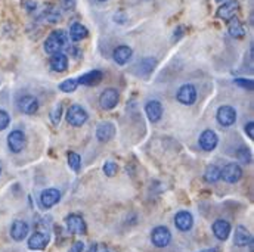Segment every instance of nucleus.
<instances>
[{
  "mask_svg": "<svg viewBox=\"0 0 254 252\" xmlns=\"http://www.w3.org/2000/svg\"><path fill=\"white\" fill-rule=\"evenodd\" d=\"M28 230H30V227L25 221L15 220L10 226V238L16 242H21L28 236Z\"/></svg>",
  "mask_w": 254,
  "mask_h": 252,
  "instance_id": "15",
  "label": "nucleus"
},
{
  "mask_svg": "<svg viewBox=\"0 0 254 252\" xmlns=\"http://www.w3.org/2000/svg\"><path fill=\"white\" fill-rule=\"evenodd\" d=\"M131 55H133V50L128 48V46H119V48H116L114 49V52H113V59H114V62L119 63V65H126L128 61H130V58H131Z\"/></svg>",
  "mask_w": 254,
  "mask_h": 252,
  "instance_id": "22",
  "label": "nucleus"
},
{
  "mask_svg": "<svg viewBox=\"0 0 254 252\" xmlns=\"http://www.w3.org/2000/svg\"><path fill=\"white\" fill-rule=\"evenodd\" d=\"M102 77H104V74L99 69H93L90 72H86L80 78H77V81H78V84H83V86H96L101 83Z\"/></svg>",
  "mask_w": 254,
  "mask_h": 252,
  "instance_id": "23",
  "label": "nucleus"
},
{
  "mask_svg": "<svg viewBox=\"0 0 254 252\" xmlns=\"http://www.w3.org/2000/svg\"><path fill=\"white\" fill-rule=\"evenodd\" d=\"M96 1H107V0H96Z\"/></svg>",
  "mask_w": 254,
  "mask_h": 252,
  "instance_id": "43",
  "label": "nucleus"
},
{
  "mask_svg": "<svg viewBox=\"0 0 254 252\" xmlns=\"http://www.w3.org/2000/svg\"><path fill=\"white\" fill-rule=\"evenodd\" d=\"M75 6H77V0H61V7L66 12L74 10Z\"/></svg>",
  "mask_w": 254,
  "mask_h": 252,
  "instance_id": "36",
  "label": "nucleus"
},
{
  "mask_svg": "<svg viewBox=\"0 0 254 252\" xmlns=\"http://www.w3.org/2000/svg\"><path fill=\"white\" fill-rule=\"evenodd\" d=\"M68 165L72 171H80V167H81V158L78 153L75 152H69L68 153Z\"/></svg>",
  "mask_w": 254,
  "mask_h": 252,
  "instance_id": "29",
  "label": "nucleus"
},
{
  "mask_svg": "<svg viewBox=\"0 0 254 252\" xmlns=\"http://www.w3.org/2000/svg\"><path fill=\"white\" fill-rule=\"evenodd\" d=\"M238 159L244 164H250L252 162V155H250V151L247 148H241L238 151Z\"/></svg>",
  "mask_w": 254,
  "mask_h": 252,
  "instance_id": "32",
  "label": "nucleus"
},
{
  "mask_svg": "<svg viewBox=\"0 0 254 252\" xmlns=\"http://www.w3.org/2000/svg\"><path fill=\"white\" fill-rule=\"evenodd\" d=\"M87 252H114V251H113V250H110V248H108L107 245H104V244H92Z\"/></svg>",
  "mask_w": 254,
  "mask_h": 252,
  "instance_id": "35",
  "label": "nucleus"
},
{
  "mask_svg": "<svg viewBox=\"0 0 254 252\" xmlns=\"http://www.w3.org/2000/svg\"><path fill=\"white\" fill-rule=\"evenodd\" d=\"M238 10H240V1H238V0H225V1L219 6V9H217V12H216V16H217L219 19L229 21V19H232V18L237 15Z\"/></svg>",
  "mask_w": 254,
  "mask_h": 252,
  "instance_id": "6",
  "label": "nucleus"
},
{
  "mask_svg": "<svg viewBox=\"0 0 254 252\" xmlns=\"http://www.w3.org/2000/svg\"><path fill=\"white\" fill-rule=\"evenodd\" d=\"M83 248H84V244L83 242H74L68 252H83Z\"/></svg>",
  "mask_w": 254,
  "mask_h": 252,
  "instance_id": "39",
  "label": "nucleus"
},
{
  "mask_svg": "<svg viewBox=\"0 0 254 252\" xmlns=\"http://www.w3.org/2000/svg\"><path fill=\"white\" fill-rule=\"evenodd\" d=\"M24 6H25V9H27V12H34L36 9H37V3L34 1V0H27L25 3H24Z\"/></svg>",
  "mask_w": 254,
  "mask_h": 252,
  "instance_id": "37",
  "label": "nucleus"
},
{
  "mask_svg": "<svg viewBox=\"0 0 254 252\" xmlns=\"http://www.w3.org/2000/svg\"><path fill=\"white\" fill-rule=\"evenodd\" d=\"M211 230H213V235H214L219 241H226V239L229 238V235H231L232 227H231L229 221L219 218V220H216V221L213 223Z\"/></svg>",
  "mask_w": 254,
  "mask_h": 252,
  "instance_id": "16",
  "label": "nucleus"
},
{
  "mask_svg": "<svg viewBox=\"0 0 254 252\" xmlns=\"http://www.w3.org/2000/svg\"><path fill=\"white\" fill-rule=\"evenodd\" d=\"M175 224L181 232H188L193 226V217L188 211H179L175 215Z\"/></svg>",
  "mask_w": 254,
  "mask_h": 252,
  "instance_id": "19",
  "label": "nucleus"
},
{
  "mask_svg": "<svg viewBox=\"0 0 254 252\" xmlns=\"http://www.w3.org/2000/svg\"><path fill=\"white\" fill-rule=\"evenodd\" d=\"M184 34H185V27H182V25H181V27H178V30H175L173 40H176V42H178V40H179V39H181Z\"/></svg>",
  "mask_w": 254,
  "mask_h": 252,
  "instance_id": "40",
  "label": "nucleus"
},
{
  "mask_svg": "<svg viewBox=\"0 0 254 252\" xmlns=\"http://www.w3.org/2000/svg\"><path fill=\"white\" fill-rule=\"evenodd\" d=\"M104 174L107 176V177H114L116 174H117V171H119V167H117V164L116 162H113V161H107L105 164H104Z\"/></svg>",
  "mask_w": 254,
  "mask_h": 252,
  "instance_id": "30",
  "label": "nucleus"
},
{
  "mask_svg": "<svg viewBox=\"0 0 254 252\" xmlns=\"http://www.w3.org/2000/svg\"><path fill=\"white\" fill-rule=\"evenodd\" d=\"M65 226H66V230L72 235H86L87 232V226H86V221L81 215L78 214H69L65 217Z\"/></svg>",
  "mask_w": 254,
  "mask_h": 252,
  "instance_id": "2",
  "label": "nucleus"
},
{
  "mask_svg": "<svg viewBox=\"0 0 254 252\" xmlns=\"http://www.w3.org/2000/svg\"><path fill=\"white\" fill-rule=\"evenodd\" d=\"M237 86H240V87H243V89H247V90H253L254 89V83L253 80H247V78H237L235 81H234Z\"/></svg>",
  "mask_w": 254,
  "mask_h": 252,
  "instance_id": "33",
  "label": "nucleus"
},
{
  "mask_svg": "<svg viewBox=\"0 0 254 252\" xmlns=\"http://www.w3.org/2000/svg\"><path fill=\"white\" fill-rule=\"evenodd\" d=\"M89 115L84 108L80 105H71L66 111V121L68 124L72 127H81L87 121Z\"/></svg>",
  "mask_w": 254,
  "mask_h": 252,
  "instance_id": "4",
  "label": "nucleus"
},
{
  "mask_svg": "<svg viewBox=\"0 0 254 252\" xmlns=\"http://www.w3.org/2000/svg\"><path fill=\"white\" fill-rule=\"evenodd\" d=\"M252 241H253V238H252L250 232L247 230V227H244V226H238V227L235 229L234 244H235L237 247H240V248L247 247Z\"/></svg>",
  "mask_w": 254,
  "mask_h": 252,
  "instance_id": "20",
  "label": "nucleus"
},
{
  "mask_svg": "<svg viewBox=\"0 0 254 252\" xmlns=\"http://www.w3.org/2000/svg\"><path fill=\"white\" fill-rule=\"evenodd\" d=\"M228 22H229L228 24V33L232 39H243L246 36V28L237 16H234Z\"/></svg>",
  "mask_w": 254,
  "mask_h": 252,
  "instance_id": "21",
  "label": "nucleus"
},
{
  "mask_svg": "<svg viewBox=\"0 0 254 252\" xmlns=\"http://www.w3.org/2000/svg\"><path fill=\"white\" fill-rule=\"evenodd\" d=\"M39 101L31 96V95H24L18 99V109L22 112V114H27V115H33L39 111Z\"/></svg>",
  "mask_w": 254,
  "mask_h": 252,
  "instance_id": "10",
  "label": "nucleus"
},
{
  "mask_svg": "<svg viewBox=\"0 0 254 252\" xmlns=\"http://www.w3.org/2000/svg\"><path fill=\"white\" fill-rule=\"evenodd\" d=\"M216 1H217V3H223L225 0H216Z\"/></svg>",
  "mask_w": 254,
  "mask_h": 252,
  "instance_id": "42",
  "label": "nucleus"
},
{
  "mask_svg": "<svg viewBox=\"0 0 254 252\" xmlns=\"http://www.w3.org/2000/svg\"><path fill=\"white\" fill-rule=\"evenodd\" d=\"M145 112L148 115V120L151 123H157L163 117V105L160 101H149L145 105Z\"/></svg>",
  "mask_w": 254,
  "mask_h": 252,
  "instance_id": "18",
  "label": "nucleus"
},
{
  "mask_svg": "<svg viewBox=\"0 0 254 252\" xmlns=\"http://www.w3.org/2000/svg\"><path fill=\"white\" fill-rule=\"evenodd\" d=\"M216 118H217V123L222 127L234 126L237 121V111L229 105H223L217 109Z\"/></svg>",
  "mask_w": 254,
  "mask_h": 252,
  "instance_id": "9",
  "label": "nucleus"
},
{
  "mask_svg": "<svg viewBox=\"0 0 254 252\" xmlns=\"http://www.w3.org/2000/svg\"><path fill=\"white\" fill-rule=\"evenodd\" d=\"M217 143H219V137H217V134L213 130H205V131L201 133V136H199V146L202 148V151L210 152V151L216 149Z\"/></svg>",
  "mask_w": 254,
  "mask_h": 252,
  "instance_id": "14",
  "label": "nucleus"
},
{
  "mask_svg": "<svg viewBox=\"0 0 254 252\" xmlns=\"http://www.w3.org/2000/svg\"><path fill=\"white\" fill-rule=\"evenodd\" d=\"M68 45H69L68 34L64 30H55L48 36L43 48H45V52L48 55H54V53L63 52L64 49L68 48Z\"/></svg>",
  "mask_w": 254,
  "mask_h": 252,
  "instance_id": "1",
  "label": "nucleus"
},
{
  "mask_svg": "<svg viewBox=\"0 0 254 252\" xmlns=\"http://www.w3.org/2000/svg\"><path fill=\"white\" fill-rule=\"evenodd\" d=\"M201 252H219V248H210V250H204Z\"/></svg>",
  "mask_w": 254,
  "mask_h": 252,
  "instance_id": "41",
  "label": "nucleus"
},
{
  "mask_svg": "<svg viewBox=\"0 0 254 252\" xmlns=\"http://www.w3.org/2000/svg\"><path fill=\"white\" fill-rule=\"evenodd\" d=\"M89 36V31H87V28L81 24V22H74V24H71V27H69V39L72 40V42H81V40H84L86 37Z\"/></svg>",
  "mask_w": 254,
  "mask_h": 252,
  "instance_id": "25",
  "label": "nucleus"
},
{
  "mask_svg": "<svg viewBox=\"0 0 254 252\" xmlns=\"http://www.w3.org/2000/svg\"><path fill=\"white\" fill-rule=\"evenodd\" d=\"M0 174H1V167H0Z\"/></svg>",
  "mask_w": 254,
  "mask_h": 252,
  "instance_id": "44",
  "label": "nucleus"
},
{
  "mask_svg": "<svg viewBox=\"0 0 254 252\" xmlns=\"http://www.w3.org/2000/svg\"><path fill=\"white\" fill-rule=\"evenodd\" d=\"M151 242L157 248H166L172 242V233L166 226H157L151 232Z\"/></svg>",
  "mask_w": 254,
  "mask_h": 252,
  "instance_id": "3",
  "label": "nucleus"
},
{
  "mask_svg": "<svg viewBox=\"0 0 254 252\" xmlns=\"http://www.w3.org/2000/svg\"><path fill=\"white\" fill-rule=\"evenodd\" d=\"M51 68L55 72H64L68 68V56L64 52L51 55Z\"/></svg>",
  "mask_w": 254,
  "mask_h": 252,
  "instance_id": "24",
  "label": "nucleus"
},
{
  "mask_svg": "<svg viewBox=\"0 0 254 252\" xmlns=\"http://www.w3.org/2000/svg\"><path fill=\"white\" fill-rule=\"evenodd\" d=\"M116 136V126L111 121H104L101 124H98L96 128V139L102 143L110 142L113 137Z\"/></svg>",
  "mask_w": 254,
  "mask_h": 252,
  "instance_id": "17",
  "label": "nucleus"
},
{
  "mask_svg": "<svg viewBox=\"0 0 254 252\" xmlns=\"http://www.w3.org/2000/svg\"><path fill=\"white\" fill-rule=\"evenodd\" d=\"M9 124H10V115L4 109H0V131L4 130Z\"/></svg>",
  "mask_w": 254,
  "mask_h": 252,
  "instance_id": "34",
  "label": "nucleus"
},
{
  "mask_svg": "<svg viewBox=\"0 0 254 252\" xmlns=\"http://www.w3.org/2000/svg\"><path fill=\"white\" fill-rule=\"evenodd\" d=\"M244 130H246V133L249 134V137L253 140L254 139V123L253 121L247 123V124H246V127H244Z\"/></svg>",
  "mask_w": 254,
  "mask_h": 252,
  "instance_id": "38",
  "label": "nucleus"
},
{
  "mask_svg": "<svg viewBox=\"0 0 254 252\" xmlns=\"http://www.w3.org/2000/svg\"><path fill=\"white\" fill-rule=\"evenodd\" d=\"M120 101V93L117 89H105L99 96V105L104 111H111L117 106Z\"/></svg>",
  "mask_w": 254,
  "mask_h": 252,
  "instance_id": "5",
  "label": "nucleus"
},
{
  "mask_svg": "<svg viewBox=\"0 0 254 252\" xmlns=\"http://www.w3.org/2000/svg\"><path fill=\"white\" fill-rule=\"evenodd\" d=\"M28 250L31 251H43L49 245V233L46 232H34L28 239Z\"/></svg>",
  "mask_w": 254,
  "mask_h": 252,
  "instance_id": "12",
  "label": "nucleus"
},
{
  "mask_svg": "<svg viewBox=\"0 0 254 252\" xmlns=\"http://www.w3.org/2000/svg\"><path fill=\"white\" fill-rule=\"evenodd\" d=\"M243 177V168L237 162L226 164L220 170V179H223L226 183H237Z\"/></svg>",
  "mask_w": 254,
  "mask_h": 252,
  "instance_id": "7",
  "label": "nucleus"
},
{
  "mask_svg": "<svg viewBox=\"0 0 254 252\" xmlns=\"http://www.w3.org/2000/svg\"><path fill=\"white\" fill-rule=\"evenodd\" d=\"M176 98H178L179 103L190 106L192 103H195V101H196V89L192 84H184L179 87Z\"/></svg>",
  "mask_w": 254,
  "mask_h": 252,
  "instance_id": "11",
  "label": "nucleus"
},
{
  "mask_svg": "<svg viewBox=\"0 0 254 252\" xmlns=\"http://www.w3.org/2000/svg\"><path fill=\"white\" fill-rule=\"evenodd\" d=\"M43 18L51 24H57L61 21V10L57 6H48V9L43 12Z\"/></svg>",
  "mask_w": 254,
  "mask_h": 252,
  "instance_id": "27",
  "label": "nucleus"
},
{
  "mask_svg": "<svg viewBox=\"0 0 254 252\" xmlns=\"http://www.w3.org/2000/svg\"><path fill=\"white\" fill-rule=\"evenodd\" d=\"M25 134L21 130H13L7 136V148L12 153H19L25 148Z\"/></svg>",
  "mask_w": 254,
  "mask_h": 252,
  "instance_id": "8",
  "label": "nucleus"
},
{
  "mask_svg": "<svg viewBox=\"0 0 254 252\" xmlns=\"http://www.w3.org/2000/svg\"><path fill=\"white\" fill-rule=\"evenodd\" d=\"M77 87H78L77 78H68V80H65L60 84V90L64 92V93H72V92H75Z\"/></svg>",
  "mask_w": 254,
  "mask_h": 252,
  "instance_id": "28",
  "label": "nucleus"
},
{
  "mask_svg": "<svg viewBox=\"0 0 254 252\" xmlns=\"http://www.w3.org/2000/svg\"><path fill=\"white\" fill-rule=\"evenodd\" d=\"M61 117H63V105L58 103V105L52 109V112H51V121H52V124H54V126H58L60 121H61Z\"/></svg>",
  "mask_w": 254,
  "mask_h": 252,
  "instance_id": "31",
  "label": "nucleus"
},
{
  "mask_svg": "<svg viewBox=\"0 0 254 252\" xmlns=\"http://www.w3.org/2000/svg\"><path fill=\"white\" fill-rule=\"evenodd\" d=\"M60 201H61V192L58 189L51 188V189H45L40 193V203L45 209L55 206Z\"/></svg>",
  "mask_w": 254,
  "mask_h": 252,
  "instance_id": "13",
  "label": "nucleus"
},
{
  "mask_svg": "<svg viewBox=\"0 0 254 252\" xmlns=\"http://www.w3.org/2000/svg\"><path fill=\"white\" fill-rule=\"evenodd\" d=\"M204 180L207 183H216L220 180V168L217 165H208L204 171Z\"/></svg>",
  "mask_w": 254,
  "mask_h": 252,
  "instance_id": "26",
  "label": "nucleus"
}]
</instances>
